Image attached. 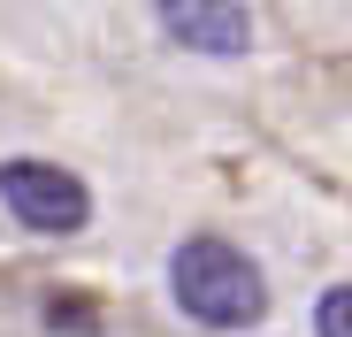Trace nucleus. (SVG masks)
Wrapping results in <instances>:
<instances>
[{
	"mask_svg": "<svg viewBox=\"0 0 352 337\" xmlns=\"http://www.w3.org/2000/svg\"><path fill=\"white\" fill-rule=\"evenodd\" d=\"M168 292H176V307H184L192 322H207V329H253L268 314L261 268L230 238H184V246L168 253Z\"/></svg>",
	"mask_w": 352,
	"mask_h": 337,
	"instance_id": "f257e3e1",
	"label": "nucleus"
},
{
	"mask_svg": "<svg viewBox=\"0 0 352 337\" xmlns=\"http://www.w3.org/2000/svg\"><path fill=\"white\" fill-rule=\"evenodd\" d=\"M161 31L192 54H245L253 46V16L238 0H161Z\"/></svg>",
	"mask_w": 352,
	"mask_h": 337,
	"instance_id": "7ed1b4c3",
	"label": "nucleus"
},
{
	"mask_svg": "<svg viewBox=\"0 0 352 337\" xmlns=\"http://www.w3.org/2000/svg\"><path fill=\"white\" fill-rule=\"evenodd\" d=\"M314 337H352V284H329L314 299Z\"/></svg>",
	"mask_w": 352,
	"mask_h": 337,
	"instance_id": "20e7f679",
	"label": "nucleus"
},
{
	"mask_svg": "<svg viewBox=\"0 0 352 337\" xmlns=\"http://www.w3.org/2000/svg\"><path fill=\"white\" fill-rule=\"evenodd\" d=\"M0 207H8L23 230H38V238H69V230L92 222L85 177H69V168H54V161H0Z\"/></svg>",
	"mask_w": 352,
	"mask_h": 337,
	"instance_id": "f03ea898",
	"label": "nucleus"
}]
</instances>
